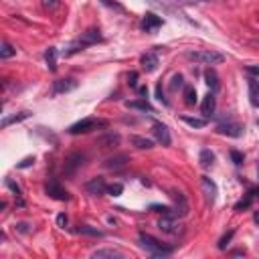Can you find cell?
I'll list each match as a JSON object with an SVG mask.
<instances>
[{
  "mask_svg": "<svg viewBox=\"0 0 259 259\" xmlns=\"http://www.w3.org/2000/svg\"><path fill=\"white\" fill-rule=\"evenodd\" d=\"M140 63H142V69H144L146 73H152V71H156V69H158V63H160V59H158V55H156L154 51H150V53L142 55Z\"/></svg>",
  "mask_w": 259,
  "mask_h": 259,
  "instance_id": "cell-14",
  "label": "cell"
},
{
  "mask_svg": "<svg viewBox=\"0 0 259 259\" xmlns=\"http://www.w3.org/2000/svg\"><path fill=\"white\" fill-rule=\"evenodd\" d=\"M160 26H162V18L158 14H154V12H146V16L142 18V30L152 35V32H156Z\"/></svg>",
  "mask_w": 259,
  "mask_h": 259,
  "instance_id": "cell-13",
  "label": "cell"
},
{
  "mask_svg": "<svg viewBox=\"0 0 259 259\" xmlns=\"http://www.w3.org/2000/svg\"><path fill=\"white\" fill-rule=\"evenodd\" d=\"M199 164H201L203 168H211V166L215 164V154H213L209 148L201 150V154H199Z\"/></svg>",
  "mask_w": 259,
  "mask_h": 259,
  "instance_id": "cell-21",
  "label": "cell"
},
{
  "mask_svg": "<svg viewBox=\"0 0 259 259\" xmlns=\"http://www.w3.org/2000/svg\"><path fill=\"white\" fill-rule=\"evenodd\" d=\"M247 87H249V102H251V106L259 108V81L255 77H249Z\"/></svg>",
  "mask_w": 259,
  "mask_h": 259,
  "instance_id": "cell-17",
  "label": "cell"
},
{
  "mask_svg": "<svg viewBox=\"0 0 259 259\" xmlns=\"http://www.w3.org/2000/svg\"><path fill=\"white\" fill-rule=\"evenodd\" d=\"M16 227H18L20 233H28V225H26V223H20V225H16Z\"/></svg>",
  "mask_w": 259,
  "mask_h": 259,
  "instance_id": "cell-44",
  "label": "cell"
},
{
  "mask_svg": "<svg viewBox=\"0 0 259 259\" xmlns=\"http://www.w3.org/2000/svg\"><path fill=\"white\" fill-rule=\"evenodd\" d=\"M172 199H174V207H170V217L174 219H182L188 215V203L182 197L180 192H172Z\"/></svg>",
  "mask_w": 259,
  "mask_h": 259,
  "instance_id": "cell-7",
  "label": "cell"
},
{
  "mask_svg": "<svg viewBox=\"0 0 259 259\" xmlns=\"http://www.w3.org/2000/svg\"><path fill=\"white\" fill-rule=\"evenodd\" d=\"M205 83L211 87V91L219 89V77H217V73H215L213 69H207V71H205Z\"/></svg>",
  "mask_w": 259,
  "mask_h": 259,
  "instance_id": "cell-27",
  "label": "cell"
},
{
  "mask_svg": "<svg viewBox=\"0 0 259 259\" xmlns=\"http://www.w3.org/2000/svg\"><path fill=\"white\" fill-rule=\"evenodd\" d=\"M6 186H8V188H10V190H12L14 194H16V197H18V199H20V194H22V192H20V188H18V184H14V182H12L10 178H6Z\"/></svg>",
  "mask_w": 259,
  "mask_h": 259,
  "instance_id": "cell-36",
  "label": "cell"
},
{
  "mask_svg": "<svg viewBox=\"0 0 259 259\" xmlns=\"http://www.w3.org/2000/svg\"><path fill=\"white\" fill-rule=\"evenodd\" d=\"M85 190L89 192V194H93V197H100V194H106L108 192V184L104 182V178H91V180H87L85 182Z\"/></svg>",
  "mask_w": 259,
  "mask_h": 259,
  "instance_id": "cell-12",
  "label": "cell"
},
{
  "mask_svg": "<svg viewBox=\"0 0 259 259\" xmlns=\"http://www.w3.org/2000/svg\"><path fill=\"white\" fill-rule=\"evenodd\" d=\"M30 118V112H18V114H14V116H8V118H4L2 120V124H0V128H8V126H12V124H18V122H24V120H28Z\"/></svg>",
  "mask_w": 259,
  "mask_h": 259,
  "instance_id": "cell-19",
  "label": "cell"
},
{
  "mask_svg": "<svg viewBox=\"0 0 259 259\" xmlns=\"http://www.w3.org/2000/svg\"><path fill=\"white\" fill-rule=\"evenodd\" d=\"M182 81H184V79H182V75H180V73H178V75H174V77H172V81H170V89H172V91H176L178 87H182Z\"/></svg>",
  "mask_w": 259,
  "mask_h": 259,
  "instance_id": "cell-34",
  "label": "cell"
},
{
  "mask_svg": "<svg viewBox=\"0 0 259 259\" xmlns=\"http://www.w3.org/2000/svg\"><path fill=\"white\" fill-rule=\"evenodd\" d=\"M16 55V47H12L8 41H2V45H0V59H10Z\"/></svg>",
  "mask_w": 259,
  "mask_h": 259,
  "instance_id": "cell-25",
  "label": "cell"
},
{
  "mask_svg": "<svg viewBox=\"0 0 259 259\" xmlns=\"http://www.w3.org/2000/svg\"><path fill=\"white\" fill-rule=\"evenodd\" d=\"M57 225L61 227V229H65V227H67V215H65V213L57 215Z\"/></svg>",
  "mask_w": 259,
  "mask_h": 259,
  "instance_id": "cell-38",
  "label": "cell"
},
{
  "mask_svg": "<svg viewBox=\"0 0 259 259\" xmlns=\"http://www.w3.org/2000/svg\"><path fill=\"white\" fill-rule=\"evenodd\" d=\"M100 41H102V32H100V28H89V30L83 32V35H81L77 41L71 43L69 51L65 53V55L71 57V55H75V53H79V51H83V49H87V47H91V45H95V43H100Z\"/></svg>",
  "mask_w": 259,
  "mask_h": 259,
  "instance_id": "cell-2",
  "label": "cell"
},
{
  "mask_svg": "<svg viewBox=\"0 0 259 259\" xmlns=\"http://www.w3.org/2000/svg\"><path fill=\"white\" fill-rule=\"evenodd\" d=\"M45 61H47V65H49V69H51V71L57 69V49H55V47H49V49H47V53H45Z\"/></svg>",
  "mask_w": 259,
  "mask_h": 259,
  "instance_id": "cell-26",
  "label": "cell"
},
{
  "mask_svg": "<svg viewBox=\"0 0 259 259\" xmlns=\"http://www.w3.org/2000/svg\"><path fill=\"white\" fill-rule=\"evenodd\" d=\"M152 134H154V138H156L158 144H162V146H170L172 138H170V132H168V128H166L164 124L156 122V124L152 126Z\"/></svg>",
  "mask_w": 259,
  "mask_h": 259,
  "instance_id": "cell-10",
  "label": "cell"
},
{
  "mask_svg": "<svg viewBox=\"0 0 259 259\" xmlns=\"http://www.w3.org/2000/svg\"><path fill=\"white\" fill-rule=\"evenodd\" d=\"M126 156H116V158H108L106 160V168L110 170H118V168H124L126 166Z\"/></svg>",
  "mask_w": 259,
  "mask_h": 259,
  "instance_id": "cell-23",
  "label": "cell"
},
{
  "mask_svg": "<svg viewBox=\"0 0 259 259\" xmlns=\"http://www.w3.org/2000/svg\"><path fill=\"white\" fill-rule=\"evenodd\" d=\"M138 243H140V247H142L146 253H150L152 257H168V255H172V247L164 245L162 241H158L156 237H152V235H148V233H140Z\"/></svg>",
  "mask_w": 259,
  "mask_h": 259,
  "instance_id": "cell-1",
  "label": "cell"
},
{
  "mask_svg": "<svg viewBox=\"0 0 259 259\" xmlns=\"http://www.w3.org/2000/svg\"><path fill=\"white\" fill-rule=\"evenodd\" d=\"M184 104L186 106H194V104H197V89L190 87V85L184 87Z\"/></svg>",
  "mask_w": 259,
  "mask_h": 259,
  "instance_id": "cell-29",
  "label": "cell"
},
{
  "mask_svg": "<svg viewBox=\"0 0 259 259\" xmlns=\"http://www.w3.org/2000/svg\"><path fill=\"white\" fill-rule=\"evenodd\" d=\"M43 6L47 10H57L61 6V0H43Z\"/></svg>",
  "mask_w": 259,
  "mask_h": 259,
  "instance_id": "cell-33",
  "label": "cell"
},
{
  "mask_svg": "<svg viewBox=\"0 0 259 259\" xmlns=\"http://www.w3.org/2000/svg\"><path fill=\"white\" fill-rule=\"evenodd\" d=\"M77 87L75 79H59L53 83V95H61V93H69Z\"/></svg>",
  "mask_w": 259,
  "mask_h": 259,
  "instance_id": "cell-15",
  "label": "cell"
},
{
  "mask_svg": "<svg viewBox=\"0 0 259 259\" xmlns=\"http://www.w3.org/2000/svg\"><path fill=\"white\" fill-rule=\"evenodd\" d=\"M130 110H140V112H148V114H154V108L146 102V97H140V100H136V102H128L126 104Z\"/></svg>",
  "mask_w": 259,
  "mask_h": 259,
  "instance_id": "cell-20",
  "label": "cell"
},
{
  "mask_svg": "<svg viewBox=\"0 0 259 259\" xmlns=\"http://www.w3.org/2000/svg\"><path fill=\"white\" fill-rule=\"evenodd\" d=\"M186 59L199 63V65H221L225 61V55L217 53V51H190V53H186Z\"/></svg>",
  "mask_w": 259,
  "mask_h": 259,
  "instance_id": "cell-3",
  "label": "cell"
},
{
  "mask_svg": "<svg viewBox=\"0 0 259 259\" xmlns=\"http://www.w3.org/2000/svg\"><path fill=\"white\" fill-rule=\"evenodd\" d=\"M215 110H217V97H215L213 91H209V93L205 95L203 104H201V112H203L205 118H211V116L215 114Z\"/></svg>",
  "mask_w": 259,
  "mask_h": 259,
  "instance_id": "cell-16",
  "label": "cell"
},
{
  "mask_svg": "<svg viewBox=\"0 0 259 259\" xmlns=\"http://www.w3.org/2000/svg\"><path fill=\"white\" fill-rule=\"evenodd\" d=\"M158 229L166 235H180L182 233V225L178 223V219L170 217V215H162V219L158 221Z\"/></svg>",
  "mask_w": 259,
  "mask_h": 259,
  "instance_id": "cell-5",
  "label": "cell"
},
{
  "mask_svg": "<svg viewBox=\"0 0 259 259\" xmlns=\"http://www.w3.org/2000/svg\"><path fill=\"white\" fill-rule=\"evenodd\" d=\"M182 122L186 124V126H190V128H197V130H201V128H205L207 126V118H188V116H182Z\"/></svg>",
  "mask_w": 259,
  "mask_h": 259,
  "instance_id": "cell-28",
  "label": "cell"
},
{
  "mask_svg": "<svg viewBox=\"0 0 259 259\" xmlns=\"http://www.w3.org/2000/svg\"><path fill=\"white\" fill-rule=\"evenodd\" d=\"M108 192L112 194V197H120V194L124 192V184H120V182H116V184H112V186H108Z\"/></svg>",
  "mask_w": 259,
  "mask_h": 259,
  "instance_id": "cell-31",
  "label": "cell"
},
{
  "mask_svg": "<svg viewBox=\"0 0 259 259\" xmlns=\"http://www.w3.org/2000/svg\"><path fill=\"white\" fill-rule=\"evenodd\" d=\"M231 158H233L235 164H241V162H243V154H241V152H237V150H233V152H231Z\"/></svg>",
  "mask_w": 259,
  "mask_h": 259,
  "instance_id": "cell-40",
  "label": "cell"
},
{
  "mask_svg": "<svg viewBox=\"0 0 259 259\" xmlns=\"http://www.w3.org/2000/svg\"><path fill=\"white\" fill-rule=\"evenodd\" d=\"M253 199H255L253 194H251V192H247V194H245V199H243V201H239V203L235 205V211H243V209H249V207H251V203H253Z\"/></svg>",
  "mask_w": 259,
  "mask_h": 259,
  "instance_id": "cell-30",
  "label": "cell"
},
{
  "mask_svg": "<svg viewBox=\"0 0 259 259\" xmlns=\"http://www.w3.org/2000/svg\"><path fill=\"white\" fill-rule=\"evenodd\" d=\"M32 162H35V158H32V156H28V158H24L22 162H18V164H16V168H28V166L32 164Z\"/></svg>",
  "mask_w": 259,
  "mask_h": 259,
  "instance_id": "cell-37",
  "label": "cell"
},
{
  "mask_svg": "<svg viewBox=\"0 0 259 259\" xmlns=\"http://www.w3.org/2000/svg\"><path fill=\"white\" fill-rule=\"evenodd\" d=\"M231 255H245V251H241V249H237V251H233Z\"/></svg>",
  "mask_w": 259,
  "mask_h": 259,
  "instance_id": "cell-46",
  "label": "cell"
},
{
  "mask_svg": "<svg viewBox=\"0 0 259 259\" xmlns=\"http://www.w3.org/2000/svg\"><path fill=\"white\" fill-rule=\"evenodd\" d=\"M217 132L221 136H227V138H239L243 134V128L235 122H223V124L217 126Z\"/></svg>",
  "mask_w": 259,
  "mask_h": 259,
  "instance_id": "cell-9",
  "label": "cell"
},
{
  "mask_svg": "<svg viewBox=\"0 0 259 259\" xmlns=\"http://www.w3.org/2000/svg\"><path fill=\"white\" fill-rule=\"evenodd\" d=\"M233 235H235V231H229L227 235H223V237H221V241H219V249H225L227 245H229V241L233 239Z\"/></svg>",
  "mask_w": 259,
  "mask_h": 259,
  "instance_id": "cell-32",
  "label": "cell"
},
{
  "mask_svg": "<svg viewBox=\"0 0 259 259\" xmlns=\"http://www.w3.org/2000/svg\"><path fill=\"white\" fill-rule=\"evenodd\" d=\"M45 190H47L49 197H51V199H55V201H67V199H69V192L61 186V182H59V180H51V182L47 184V188H45Z\"/></svg>",
  "mask_w": 259,
  "mask_h": 259,
  "instance_id": "cell-11",
  "label": "cell"
},
{
  "mask_svg": "<svg viewBox=\"0 0 259 259\" xmlns=\"http://www.w3.org/2000/svg\"><path fill=\"white\" fill-rule=\"evenodd\" d=\"M128 83L132 85V87H136L138 85V73H130L128 75Z\"/></svg>",
  "mask_w": 259,
  "mask_h": 259,
  "instance_id": "cell-41",
  "label": "cell"
},
{
  "mask_svg": "<svg viewBox=\"0 0 259 259\" xmlns=\"http://www.w3.org/2000/svg\"><path fill=\"white\" fill-rule=\"evenodd\" d=\"M138 93L144 97V95H148V89H146V87H140V89H138Z\"/></svg>",
  "mask_w": 259,
  "mask_h": 259,
  "instance_id": "cell-45",
  "label": "cell"
},
{
  "mask_svg": "<svg viewBox=\"0 0 259 259\" xmlns=\"http://www.w3.org/2000/svg\"><path fill=\"white\" fill-rule=\"evenodd\" d=\"M156 100H158V102H162V104H164V106H168V102H166V97H164V93H162V87H160V85L156 87Z\"/></svg>",
  "mask_w": 259,
  "mask_h": 259,
  "instance_id": "cell-39",
  "label": "cell"
},
{
  "mask_svg": "<svg viewBox=\"0 0 259 259\" xmlns=\"http://www.w3.org/2000/svg\"><path fill=\"white\" fill-rule=\"evenodd\" d=\"M93 259H122L124 253L118 251V249H97L91 253Z\"/></svg>",
  "mask_w": 259,
  "mask_h": 259,
  "instance_id": "cell-18",
  "label": "cell"
},
{
  "mask_svg": "<svg viewBox=\"0 0 259 259\" xmlns=\"http://www.w3.org/2000/svg\"><path fill=\"white\" fill-rule=\"evenodd\" d=\"M257 172H259V168H257Z\"/></svg>",
  "mask_w": 259,
  "mask_h": 259,
  "instance_id": "cell-48",
  "label": "cell"
},
{
  "mask_svg": "<svg viewBox=\"0 0 259 259\" xmlns=\"http://www.w3.org/2000/svg\"><path fill=\"white\" fill-rule=\"evenodd\" d=\"M180 4H199V2H205V0H176Z\"/></svg>",
  "mask_w": 259,
  "mask_h": 259,
  "instance_id": "cell-42",
  "label": "cell"
},
{
  "mask_svg": "<svg viewBox=\"0 0 259 259\" xmlns=\"http://www.w3.org/2000/svg\"><path fill=\"white\" fill-rule=\"evenodd\" d=\"M83 160H85V156L79 154V152H73V154H69L67 158H65V166H63L65 176H73L83 166Z\"/></svg>",
  "mask_w": 259,
  "mask_h": 259,
  "instance_id": "cell-6",
  "label": "cell"
},
{
  "mask_svg": "<svg viewBox=\"0 0 259 259\" xmlns=\"http://www.w3.org/2000/svg\"><path fill=\"white\" fill-rule=\"evenodd\" d=\"M247 73H251L253 77H259V67H245Z\"/></svg>",
  "mask_w": 259,
  "mask_h": 259,
  "instance_id": "cell-43",
  "label": "cell"
},
{
  "mask_svg": "<svg viewBox=\"0 0 259 259\" xmlns=\"http://www.w3.org/2000/svg\"><path fill=\"white\" fill-rule=\"evenodd\" d=\"M108 126V122L106 120H95V118H83V120H79L77 124H73L67 132L69 134H73V136H77V134H87V132H91V130H97V128H106Z\"/></svg>",
  "mask_w": 259,
  "mask_h": 259,
  "instance_id": "cell-4",
  "label": "cell"
},
{
  "mask_svg": "<svg viewBox=\"0 0 259 259\" xmlns=\"http://www.w3.org/2000/svg\"><path fill=\"white\" fill-rule=\"evenodd\" d=\"M130 142H132L136 148H140V150H150V148H154V142L148 140V138H142V136H132V138H130Z\"/></svg>",
  "mask_w": 259,
  "mask_h": 259,
  "instance_id": "cell-24",
  "label": "cell"
},
{
  "mask_svg": "<svg viewBox=\"0 0 259 259\" xmlns=\"http://www.w3.org/2000/svg\"><path fill=\"white\" fill-rule=\"evenodd\" d=\"M251 45H255V47H259V41H251Z\"/></svg>",
  "mask_w": 259,
  "mask_h": 259,
  "instance_id": "cell-47",
  "label": "cell"
},
{
  "mask_svg": "<svg viewBox=\"0 0 259 259\" xmlns=\"http://www.w3.org/2000/svg\"><path fill=\"white\" fill-rule=\"evenodd\" d=\"M201 188H203V194H205V199L207 203H215L217 201V194H219V188H217V182L209 176H201Z\"/></svg>",
  "mask_w": 259,
  "mask_h": 259,
  "instance_id": "cell-8",
  "label": "cell"
},
{
  "mask_svg": "<svg viewBox=\"0 0 259 259\" xmlns=\"http://www.w3.org/2000/svg\"><path fill=\"white\" fill-rule=\"evenodd\" d=\"M77 233L79 235H87V237H95V239H102L104 237V233L100 229H95V227H91V225H79L77 227Z\"/></svg>",
  "mask_w": 259,
  "mask_h": 259,
  "instance_id": "cell-22",
  "label": "cell"
},
{
  "mask_svg": "<svg viewBox=\"0 0 259 259\" xmlns=\"http://www.w3.org/2000/svg\"><path fill=\"white\" fill-rule=\"evenodd\" d=\"M120 142V136L118 134H110L108 138H102L100 140V144H118Z\"/></svg>",
  "mask_w": 259,
  "mask_h": 259,
  "instance_id": "cell-35",
  "label": "cell"
}]
</instances>
